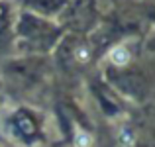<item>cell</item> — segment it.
I'll return each instance as SVG.
<instances>
[{"label": "cell", "instance_id": "cell-1", "mask_svg": "<svg viewBox=\"0 0 155 147\" xmlns=\"http://www.w3.org/2000/svg\"><path fill=\"white\" fill-rule=\"evenodd\" d=\"M110 61H112L114 65H118V67H124V65L130 61L128 49L126 47H114L112 51H110Z\"/></svg>", "mask_w": 155, "mask_h": 147}, {"label": "cell", "instance_id": "cell-2", "mask_svg": "<svg viewBox=\"0 0 155 147\" xmlns=\"http://www.w3.org/2000/svg\"><path fill=\"white\" fill-rule=\"evenodd\" d=\"M88 143H91V137H88V133H84V132H77L75 145H77V147H88Z\"/></svg>", "mask_w": 155, "mask_h": 147}, {"label": "cell", "instance_id": "cell-3", "mask_svg": "<svg viewBox=\"0 0 155 147\" xmlns=\"http://www.w3.org/2000/svg\"><path fill=\"white\" fill-rule=\"evenodd\" d=\"M77 59H79V61H83V63H84V61H87L88 59V51H87V49H77Z\"/></svg>", "mask_w": 155, "mask_h": 147}]
</instances>
